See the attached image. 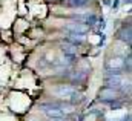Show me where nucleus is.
Returning a JSON list of instances; mask_svg holds the SVG:
<instances>
[{
	"instance_id": "1",
	"label": "nucleus",
	"mask_w": 132,
	"mask_h": 121,
	"mask_svg": "<svg viewBox=\"0 0 132 121\" xmlns=\"http://www.w3.org/2000/svg\"><path fill=\"white\" fill-rule=\"evenodd\" d=\"M106 84H108V88L117 91L120 88H125V84L128 86L129 81L126 80V77L123 74H108L106 75Z\"/></svg>"
},
{
	"instance_id": "2",
	"label": "nucleus",
	"mask_w": 132,
	"mask_h": 121,
	"mask_svg": "<svg viewBox=\"0 0 132 121\" xmlns=\"http://www.w3.org/2000/svg\"><path fill=\"white\" fill-rule=\"evenodd\" d=\"M125 67H126V61L123 57H112L106 63L108 74H121Z\"/></svg>"
},
{
	"instance_id": "3",
	"label": "nucleus",
	"mask_w": 132,
	"mask_h": 121,
	"mask_svg": "<svg viewBox=\"0 0 132 121\" xmlns=\"http://www.w3.org/2000/svg\"><path fill=\"white\" fill-rule=\"evenodd\" d=\"M52 93L55 95V97H59V98H63V100H71L72 97H75L77 95V91H75V88H72V86H65V84H62V86H59V88H55Z\"/></svg>"
},
{
	"instance_id": "4",
	"label": "nucleus",
	"mask_w": 132,
	"mask_h": 121,
	"mask_svg": "<svg viewBox=\"0 0 132 121\" xmlns=\"http://www.w3.org/2000/svg\"><path fill=\"white\" fill-rule=\"evenodd\" d=\"M100 98H101L103 101L114 103V101H118V100H120V92L115 91V89H111V88H106V89H103V91H101Z\"/></svg>"
},
{
	"instance_id": "5",
	"label": "nucleus",
	"mask_w": 132,
	"mask_h": 121,
	"mask_svg": "<svg viewBox=\"0 0 132 121\" xmlns=\"http://www.w3.org/2000/svg\"><path fill=\"white\" fill-rule=\"evenodd\" d=\"M65 29L68 32H72V34H85L88 31V25H83L80 22H72V23H69L66 26Z\"/></svg>"
},
{
	"instance_id": "6",
	"label": "nucleus",
	"mask_w": 132,
	"mask_h": 121,
	"mask_svg": "<svg viewBox=\"0 0 132 121\" xmlns=\"http://www.w3.org/2000/svg\"><path fill=\"white\" fill-rule=\"evenodd\" d=\"M66 38H68L69 43H72V45L77 46V43L85 41V34H72V32H68V37Z\"/></svg>"
},
{
	"instance_id": "7",
	"label": "nucleus",
	"mask_w": 132,
	"mask_h": 121,
	"mask_svg": "<svg viewBox=\"0 0 132 121\" xmlns=\"http://www.w3.org/2000/svg\"><path fill=\"white\" fill-rule=\"evenodd\" d=\"M62 51L65 52L66 55H75L77 54V46L72 45V43H69V41H66V43L62 45Z\"/></svg>"
},
{
	"instance_id": "8",
	"label": "nucleus",
	"mask_w": 132,
	"mask_h": 121,
	"mask_svg": "<svg viewBox=\"0 0 132 121\" xmlns=\"http://www.w3.org/2000/svg\"><path fill=\"white\" fill-rule=\"evenodd\" d=\"M86 3H88V0H66V2H65L66 6H74V8L85 6Z\"/></svg>"
},
{
	"instance_id": "9",
	"label": "nucleus",
	"mask_w": 132,
	"mask_h": 121,
	"mask_svg": "<svg viewBox=\"0 0 132 121\" xmlns=\"http://www.w3.org/2000/svg\"><path fill=\"white\" fill-rule=\"evenodd\" d=\"M120 38L125 40V41H128V45H129L131 43V28H128V31H126V28H123V29L120 31Z\"/></svg>"
},
{
	"instance_id": "10",
	"label": "nucleus",
	"mask_w": 132,
	"mask_h": 121,
	"mask_svg": "<svg viewBox=\"0 0 132 121\" xmlns=\"http://www.w3.org/2000/svg\"><path fill=\"white\" fill-rule=\"evenodd\" d=\"M51 121H66V118H51Z\"/></svg>"
}]
</instances>
